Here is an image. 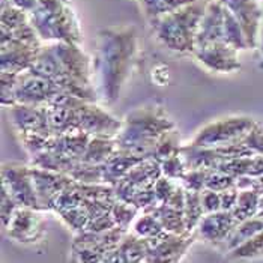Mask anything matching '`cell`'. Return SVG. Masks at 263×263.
I'll return each mask as SVG.
<instances>
[{
    "mask_svg": "<svg viewBox=\"0 0 263 263\" xmlns=\"http://www.w3.org/2000/svg\"><path fill=\"white\" fill-rule=\"evenodd\" d=\"M47 105L53 136L84 133L92 137L115 139L122 128V121L101 104L84 101L69 93H61Z\"/></svg>",
    "mask_w": 263,
    "mask_h": 263,
    "instance_id": "cell-3",
    "label": "cell"
},
{
    "mask_svg": "<svg viewBox=\"0 0 263 263\" xmlns=\"http://www.w3.org/2000/svg\"><path fill=\"white\" fill-rule=\"evenodd\" d=\"M17 208H18V204L14 200V197L11 196V193L8 191V188H6L5 185H2V194H0V215H2V226H3V229L8 227V224L11 221V218L14 217Z\"/></svg>",
    "mask_w": 263,
    "mask_h": 263,
    "instance_id": "cell-42",
    "label": "cell"
},
{
    "mask_svg": "<svg viewBox=\"0 0 263 263\" xmlns=\"http://www.w3.org/2000/svg\"><path fill=\"white\" fill-rule=\"evenodd\" d=\"M129 230H125L118 226L101 233L81 232V233H76L72 247H89V248H95L104 254H107L119 247V243L122 242V239L125 238Z\"/></svg>",
    "mask_w": 263,
    "mask_h": 263,
    "instance_id": "cell-21",
    "label": "cell"
},
{
    "mask_svg": "<svg viewBox=\"0 0 263 263\" xmlns=\"http://www.w3.org/2000/svg\"><path fill=\"white\" fill-rule=\"evenodd\" d=\"M2 185L8 188L14 200L21 208L40 211L35 183L30 173V165L18 162H6L2 165Z\"/></svg>",
    "mask_w": 263,
    "mask_h": 263,
    "instance_id": "cell-11",
    "label": "cell"
},
{
    "mask_svg": "<svg viewBox=\"0 0 263 263\" xmlns=\"http://www.w3.org/2000/svg\"><path fill=\"white\" fill-rule=\"evenodd\" d=\"M206 5L208 0H199L179 11L149 20L147 23L154 38L175 54L193 56Z\"/></svg>",
    "mask_w": 263,
    "mask_h": 263,
    "instance_id": "cell-5",
    "label": "cell"
},
{
    "mask_svg": "<svg viewBox=\"0 0 263 263\" xmlns=\"http://www.w3.org/2000/svg\"><path fill=\"white\" fill-rule=\"evenodd\" d=\"M30 72L53 81L72 97L98 102L92 79V58L80 45L68 42L44 44Z\"/></svg>",
    "mask_w": 263,
    "mask_h": 263,
    "instance_id": "cell-2",
    "label": "cell"
},
{
    "mask_svg": "<svg viewBox=\"0 0 263 263\" xmlns=\"http://www.w3.org/2000/svg\"><path fill=\"white\" fill-rule=\"evenodd\" d=\"M92 136L79 133V134H62L53 136L47 143L45 151H53L65 157H71L74 160H83V155L87 149V144L90 142Z\"/></svg>",
    "mask_w": 263,
    "mask_h": 263,
    "instance_id": "cell-22",
    "label": "cell"
},
{
    "mask_svg": "<svg viewBox=\"0 0 263 263\" xmlns=\"http://www.w3.org/2000/svg\"><path fill=\"white\" fill-rule=\"evenodd\" d=\"M211 172L212 170H203V168L188 170L185 173V176L181 179V185L186 191L202 193L203 190H206V181H208V176Z\"/></svg>",
    "mask_w": 263,
    "mask_h": 263,
    "instance_id": "cell-38",
    "label": "cell"
},
{
    "mask_svg": "<svg viewBox=\"0 0 263 263\" xmlns=\"http://www.w3.org/2000/svg\"><path fill=\"white\" fill-rule=\"evenodd\" d=\"M179 188H181V182L173 181V179H168L165 176H161L157 181V183L154 185L155 196H157V202L161 203V204H167V203L172 200V197L176 194V191Z\"/></svg>",
    "mask_w": 263,
    "mask_h": 263,
    "instance_id": "cell-40",
    "label": "cell"
},
{
    "mask_svg": "<svg viewBox=\"0 0 263 263\" xmlns=\"http://www.w3.org/2000/svg\"><path fill=\"white\" fill-rule=\"evenodd\" d=\"M144 160H147V158L137 157V155H131V154H126V152L118 149L113 154V157L104 164V183L115 186L136 165H139Z\"/></svg>",
    "mask_w": 263,
    "mask_h": 263,
    "instance_id": "cell-23",
    "label": "cell"
},
{
    "mask_svg": "<svg viewBox=\"0 0 263 263\" xmlns=\"http://www.w3.org/2000/svg\"><path fill=\"white\" fill-rule=\"evenodd\" d=\"M2 105H47L56 97L63 93L61 87L53 81L36 76L30 71L14 74L2 72Z\"/></svg>",
    "mask_w": 263,
    "mask_h": 263,
    "instance_id": "cell-7",
    "label": "cell"
},
{
    "mask_svg": "<svg viewBox=\"0 0 263 263\" xmlns=\"http://www.w3.org/2000/svg\"><path fill=\"white\" fill-rule=\"evenodd\" d=\"M197 239V232L188 235H173L167 232L157 239H147L149 253L144 263H181Z\"/></svg>",
    "mask_w": 263,
    "mask_h": 263,
    "instance_id": "cell-12",
    "label": "cell"
},
{
    "mask_svg": "<svg viewBox=\"0 0 263 263\" xmlns=\"http://www.w3.org/2000/svg\"><path fill=\"white\" fill-rule=\"evenodd\" d=\"M5 230L8 238L15 242L35 243L44 238L45 223L41 217V211L18 206Z\"/></svg>",
    "mask_w": 263,
    "mask_h": 263,
    "instance_id": "cell-15",
    "label": "cell"
},
{
    "mask_svg": "<svg viewBox=\"0 0 263 263\" xmlns=\"http://www.w3.org/2000/svg\"><path fill=\"white\" fill-rule=\"evenodd\" d=\"M236 182L238 179L230 176V175H226L220 170H212L208 176V181H206V188L208 190H214L217 193H223L226 190H230V188H236Z\"/></svg>",
    "mask_w": 263,
    "mask_h": 263,
    "instance_id": "cell-41",
    "label": "cell"
},
{
    "mask_svg": "<svg viewBox=\"0 0 263 263\" xmlns=\"http://www.w3.org/2000/svg\"><path fill=\"white\" fill-rule=\"evenodd\" d=\"M139 2H140L144 17L149 21L165 14L179 11L199 0H139Z\"/></svg>",
    "mask_w": 263,
    "mask_h": 263,
    "instance_id": "cell-29",
    "label": "cell"
},
{
    "mask_svg": "<svg viewBox=\"0 0 263 263\" xmlns=\"http://www.w3.org/2000/svg\"><path fill=\"white\" fill-rule=\"evenodd\" d=\"M161 172L162 176L181 182V179L185 176L188 168H186V165L183 162L181 154H178V155L170 157V158H167V160H164L161 162Z\"/></svg>",
    "mask_w": 263,
    "mask_h": 263,
    "instance_id": "cell-39",
    "label": "cell"
},
{
    "mask_svg": "<svg viewBox=\"0 0 263 263\" xmlns=\"http://www.w3.org/2000/svg\"><path fill=\"white\" fill-rule=\"evenodd\" d=\"M79 162H80L79 160H74L71 157H65V155H61V154L53 152V151H42L40 154L30 157V165L32 167L51 170V172H58V173H65V175H69Z\"/></svg>",
    "mask_w": 263,
    "mask_h": 263,
    "instance_id": "cell-25",
    "label": "cell"
},
{
    "mask_svg": "<svg viewBox=\"0 0 263 263\" xmlns=\"http://www.w3.org/2000/svg\"><path fill=\"white\" fill-rule=\"evenodd\" d=\"M0 48H2V62H0L2 72L20 74L29 71L35 65L42 47L38 48L20 42L2 41Z\"/></svg>",
    "mask_w": 263,
    "mask_h": 263,
    "instance_id": "cell-19",
    "label": "cell"
},
{
    "mask_svg": "<svg viewBox=\"0 0 263 263\" xmlns=\"http://www.w3.org/2000/svg\"><path fill=\"white\" fill-rule=\"evenodd\" d=\"M149 253V242L133 233L125 235L118 248L107 253L101 263H144Z\"/></svg>",
    "mask_w": 263,
    "mask_h": 263,
    "instance_id": "cell-20",
    "label": "cell"
},
{
    "mask_svg": "<svg viewBox=\"0 0 263 263\" xmlns=\"http://www.w3.org/2000/svg\"><path fill=\"white\" fill-rule=\"evenodd\" d=\"M200 200H202V208L204 211V215L223 211L221 209V196H220V193H217L214 190H208V188L203 190L200 193Z\"/></svg>",
    "mask_w": 263,
    "mask_h": 263,
    "instance_id": "cell-45",
    "label": "cell"
},
{
    "mask_svg": "<svg viewBox=\"0 0 263 263\" xmlns=\"http://www.w3.org/2000/svg\"><path fill=\"white\" fill-rule=\"evenodd\" d=\"M83 200H84V197H83V194H81L79 186H77V182L74 181V182L71 183V185L62 193L61 196L56 199V202L53 204L51 212L59 214L62 211H66V209H72V208L81 206V204H83Z\"/></svg>",
    "mask_w": 263,
    "mask_h": 263,
    "instance_id": "cell-37",
    "label": "cell"
},
{
    "mask_svg": "<svg viewBox=\"0 0 263 263\" xmlns=\"http://www.w3.org/2000/svg\"><path fill=\"white\" fill-rule=\"evenodd\" d=\"M9 3H11V0H2L0 6H2V8H6V6H9Z\"/></svg>",
    "mask_w": 263,
    "mask_h": 263,
    "instance_id": "cell-51",
    "label": "cell"
},
{
    "mask_svg": "<svg viewBox=\"0 0 263 263\" xmlns=\"http://www.w3.org/2000/svg\"><path fill=\"white\" fill-rule=\"evenodd\" d=\"M256 217H259V218L263 221V194H262V197H260V203H259V212H257V215H256Z\"/></svg>",
    "mask_w": 263,
    "mask_h": 263,
    "instance_id": "cell-50",
    "label": "cell"
},
{
    "mask_svg": "<svg viewBox=\"0 0 263 263\" xmlns=\"http://www.w3.org/2000/svg\"><path fill=\"white\" fill-rule=\"evenodd\" d=\"M176 125L158 104L136 108L122 119V128L115 137L118 149L131 155L152 158L154 149L162 134L175 129Z\"/></svg>",
    "mask_w": 263,
    "mask_h": 263,
    "instance_id": "cell-4",
    "label": "cell"
},
{
    "mask_svg": "<svg viewBox=\"0 0 263 263\" xmlns=\"http://www.w3.org/2000/svg\"><path fill=\"white\" fill-rule=\"evenodd\" d=\"M129 230L143 239H157L167 233V230L162 227L158 218L144 211H142V214L136 218Z\"/></svg>",
    "mask_w": 263,
    "mask_h": 263,
    "instance_id": "cell-31",
    "label": "cell"
},
{
    "mask_svg": "<svg viewBox=\"0 0 263 263\" xmlns=\"http://www.w3.org/2000/svg\"><path fill=\"white\" fill-rule=\"evenodd\" d=\"M257 50L260 53V59L263 61V23L262 27H260V33H259V42H257Z\"/></svg>",
    "mask_w": 263,
    "mask_h": 263,
    "instance_id": "cell-49",
    "label": "cell"
},
{
    "mask_svg": "<svg viewBox=\"0 0 263 263\" xmlns=\"http://www.w3.org/2000/svg\"><path fill=\"white\" fill-rule=\"evenodd\" d=\"M139 35L134 26H111L97 33L92 79L98 104L111 107L121 98L139 58Z\"/></svg>",
    "mask_w": 263,
    "mask_h": 263,
    "instance_id": "cell-1",
    "label": "cell"
},
{
    "mask_svg": "<svg viewBox=\"0 0 263 263\" xmlns=\"http://www.w3.org/2000/svg\"><path fill=\"white\" fill-rule=\"evenodd\" d=\"M29 18L44 44L80 45L83 41L80 21L69 0H40Z\"/></svg>",
    "mask_w": 263,
    "mask_h": 263,
    "instance_id": "cell-6",
    "label": "cell"
},
{
    "mask_svg": "<svg viewBox=\"0 0 263 263\" xmlns=\"http://www.w3.org/2000/svg\"><path fill=\"white\" fill-rule=\"evenodd\" d=\"M38 3H40V0H11L9 5L20 9L23 12H26V14H32L36 9Z\"/></svg>",
    "mask_w": 263,
    "mask_h": 263,
    "instance_id": "cell-48",
    "label": "cell"
},
{
    "mask_svg": "<svg viewBox=\"0 0 263 263\" xmlns=\"http://www.w3.org/2000/svg\"><path fill=\"white\" fill-rule=\"evenodd\" d=\"M262 194L263 193H259L256 190H239L236 204L232 209V214L235 215V218L239 223H242L245 220H250V218L257 215Z\"/></svg>",
    "mask_w": 263,
    "mask_h": 263,
    "instance_id": "cell-28",
    "label": "cell"
},
{
    "mask_svg": "<svg viewBox=\"0 0 263 263\" xmlns=\"http://www.w3.org/2000/svg\"><path fill=\"white\" fill-rule=\"evenodd\" d=\"M182 142H181V134L178 131V128L167 131L165 134H162L160 140L157 142V146L154 149V155L152 158L161 164L164 160L175 157L178 154H181L182 149Z\"/></svg>",
    "mask_w": 263,
    "mask_h": 263,
    "instance_id": "cell-30",
    "label": "cell"
},
{
    "mask_svg": "<svg viewBox=\"0 0 263 263\" xmlns=\"http://www.w3.org/2000/svg\"><path fill=\"white\" fill-rule=\"evenodd\" d=\"M8 119L20 142L53 137L48 105H14L8 107Z\"/></svg>",
    "mask_w": 263,
    "mask_h": 263,
    "instance_id": "cell-10",
    "label": "cell"
},
{
    "mask_svg": "<svg viewBox=\"0 0 263 263\" xmlns=\"http://www.w3.org/2000/svg\"><path fill=\"white\" fill-rule=\"evenodd\" d=\"M144 212H149L154 217H157L158 221L162 224V227L168 233H173V235H188V233H191L186 229L185 215H183V211H181V209H176V208L168 206V204L157 203V204L144 209Z\"/></svg>",
    "mask_w": 263,
    "mask_h": 263,
    "instance_id": "cell-24",
    "label": "cell"
},
{
    "mask_svg": "<svg viewBox=\"0 0 263 263\" xmlns=\"http://www.w3.org/2000/svg\"><path fill=\"white\" fill-rule=\"evenodd\" d=\"M256 122L248 116H226L206 123L186 143L197 147H223L242 142Z\"/></svg>",
    "mask_w": 263,
    "mask_h": 263,
    "instance_id": "cell-9",
    "label": "cell"
},
{
    "mask_svg": "<svg viewBox=\"0 0 263 263\" xmlns=\"http://www.w3.org/2000/svg\"><path fill=\"white\" fill-rule=\"evenodd\" d=\"M30 173L35 183V191H36L41 212L51 211L56 199L74 182V179L69 175L44 170V168L32 167V165H30Z\"/></svg>",
    "mask_w": 263,
    "mask_h": 263,
    "instance_id": "cell-16",
    "label": "cell"
},
{
    "mask_svg": "<svg viewBox=\"0 0 263 263\" xmlns=\"http://www.w3.org/2000/svg\"><path fill=\"white\" fill-rule=\"evenodd\" d=\"M263 256V230L248 239L247 242L241 243L230 253H227L229 260H247V259H256Z\"/></svg>",
    "mask_w": 263,
    "mask_h": 263,
    "instance_id": "cell-33",
    "label": "cell"
},
{
    "mask_svg": "<svg viewBox=\"0 0 263 263\" xmlns=\"http://www.w3.org/2000/svg\"><path fill=\"white\" fill-rule=\"evenodd\" d=\"M242 27L250 50L257 48L263 23V6L259 0H218Z\"/></svg>",
    "mask_w": 263,
    "mask_h": 263,
    "instance_id": "cell-14",
    "label": "cell"
},
{
    "mask_svg": "<svg viewBox=\"0 0 263 263\" xmlns=\"http://www.w3.org/2000/svg\"><path fill=\"white\" fill-rule=\"evenodd\" d=\"M161 176L162 172L160 162L154 158L144 160L139 165H136L122 181L115 185L118 200H123L128 194L134 191L154 188V185Z\"/></svg>",
    "mask_w": 263,
    "mask_h": 263,
    "instance_id": "cell-17",
    "label": "cell"
},
{
    "mask_svg": "<svg viewBox=\"0 0 263 263\" xmlns=\"http://www.w3.org/2000/svg\"><path fill=\"white\" fill-rule=\"evenodd\" d=\"M193 58L204 69L215 74H230L241 69L239 51L224 42H214L196 47Z\"/></svg>",
    "mask_w": 263,
    "mask_h": 263,
    "instance_id": "cell-13",
    "label": "cell"
},
{
    "mask_svg": "<svg viewBox=\"0 0 263 263\" xmlns=\"http://www.w3.org/2000/svg\"><path fill=\"white\" fill-rule=\"evenodd\" d=\"M259 2H260V3H262V6H263V0H259Z\"/></svg>",
    "mask_w": 263,
    "mask_h": 263,
    "instance_id": "cell-52",
    "label": "cell"
},
{
    "mask_svg": "<svg viewBox=\"0 0 263 263\" xmlns=\"http://www.w3.org/2000/svg\"><path fill=\"white\" fill-rule=\"evenodd\" d=\"M263 230V221L259 217H253L250 220H245L242 223H239L235 230L229 235V238L224 241L218 250L223 253H230L232 250H235L236 247H239L241 243L247 242L248 239H251L253 236H256L257 233H260Z\"/></svg>",
    "mask_w": 263,
    "mask_h": 263,
    "instance_id": "cell-26",
    "label": "cell"
},
{
    "mask_svg": "<svg viewBox=\"0 0 263 263\" xmlns=\"http://www.w3.org/2000/svg\"><path fill=\"white\" fill-rule=\"evenodd\" d=\"M142 214V211L133 204L122 200H116L113 208H111V215L116 221L118 227H122L125 230H129L133 223L136 221V218Z\"/></svg>",
    "mask_w": 263,
    "mask_h": 263,
    "instance_id": "cell-35",
    "label": "cell"
},
{
    "mask_svg": "<svg viewBox=\"0 0 263 263\" xmlns=\"http://www.w3.org/2000/svg\"><path fill=\"white\" fill-rule=\"evenodd\" d=\"M58 217L61 218L62 221L65 223L66 227H69L72 232L76 233H81L84 232L86 226L89 223V214L86 212L84 206H77V208H72V209H66V211H62L58 214Z\"/></svg>",
    "mask_w": 263,
    "mask_h": 263,
    "instance_id": "cell-36",
    "label": "cell"
},
{
    "mask_svg": "<svg viewBox=\"0 0 263 263\" xmlns=\"http://www.w3.org/2000/svg\"><path fill=\"white\" fill-rule=\"evenodd\" d=\"M238 194H239L238 188H230V190H226L223 193H220V196H221V209L223 211H232L235 208V204H236Z\"/></svg>",
    "mask_w": 263,
    "mask_h": 263,
    "instance_id": "cell-47",
    "label": "cell"
},
{
    "mask_svg": "<svg viewBox=\"0 0 263 263\" xmlns=\"http://www.w3.org/2000/svg\"><path fill=\"white\" fill-rule=\"evenodd\" d=\"M118 151L116 140L111 137H92L87 144V149L83 155V162L89 164H105L108 161L113 154Z\"/></svg>",
    "mask_w": 263,
    "mask_h": 263,
    "instance_id": "cell-27",
    "label": "cell"
},
{
    "mask_svg": "<svg viewBox=\"0 0 263 263\" xmlns=\"http://www.w3.org/2000/svg\"><path fill=\"white\" fill-rule=\"evenodd\" d=\"M104 253L89 247H71V263H101Z\"/></svg>",
    "mask_w": 263,
    "mask_h": 263,
    "instance_id": "cell-43",
    "label": "cell"
},
{
    "mask_svg": "<svg viewBox=\"0 0 263 263\" xmlns=\"http://www.w3.org/2000/svg\"><path fill=\"white\" fill-rule=\"evenodd\" d=\"M69 176L81 183H104V164H89L80 161Z\"/></svg>",
    "mask_w": 263,
    "mask_h": 263,
    "instance_id": "cell-34",
    "label": "cell"
},
{
    "mask_svg": "<svg viewBox=\"0 0 263 263\" xmlns=\"http://www.w3.org/2000/svg\"><path fill=\"white\" fill-rule=\"evenodd\" d=\"M214 42H224L238 51L250 50L242 27L232 12L218 0H208L196 36V47Z\"/></svg>",
    "mask_w": 263,
    "mask_h": 263,
    "instance_id": "cell-8",
    "label": "cell"
},
{
    "mask_svg": "<svg viewBox=\"0 0 263 263\" xmlns=\"http://www.w3.org/2000/svg\"><path fill=\"white\" fill-rule=\"evenodd\" d=\"M113 227H116V221H115L111 212H108V214L100 215V217H97V218H92V220L87 223V226H86L84 232L101 233V232H107V230H110V229H113Z\"/></svg>",
    "mask_w": 263,
    "mask_h": 263,
    "instance_id": "cell-46",
    "label": "cell"
},
{
    "mask_svg": "<svg viewBox=\"0 0 263 263\" xmlns=\"http://www.w3.org/2000/svg\"><path fill=\"white\" fill-rule=\"evenodd\" d=\"M242 142L253 155H263V123L256 122L254 128L245 136Z\"/></svg>",
    "mask_w": 263,
    "mask_h": 263,
    "instance_id": "cell-44",
    "label": "cell"
},
{
    "mask_svg": "<svg viewBox=\"0 0 263 263\" xmlns=\"http://www.w3.org/2000/svg\"><path fill=\"white\" fill-rule=\"evenodd\" d=\"M183 215H185V223H186L188 232H191V233L196 232L197 226L200 224L202 218L204 217V211H203L202 200H200V193L186 191Z\"/></svg>",
    "mask_w": 263,
    "mask_h": 263,
    "instance_id": "cell-32",
    "label": "cell"
},
{
    "mask_svg": "<svg viewBox=\"0 0 263 263\" xmlns=\"http://www.w3.org/2000/svg\"><path fill=\"white\" fill-rule=\"evenodd\" d=\"M238 224L239 221L235 218L232 211H218L214 214H206L197 226L196 232L199 239L218 248Z\"/></svg>",
    "mask_w": 263,
    "mask_h": 263,
    "instance_id": "cell-18",
    "label": "cell"
}]
</instances>
